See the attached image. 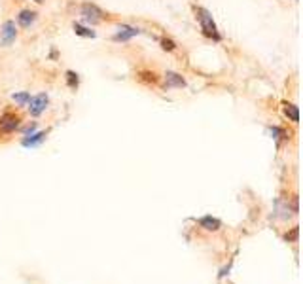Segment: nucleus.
<instances>
[{
    "mask_svg": "<svg viewBox=\"0 0 303 284\" xmlns=\"http://www.w3.org/2000/svg\"><path fill=\"white\" fill-rule=\"evenodd\" d=\"M17 38V27L13 21H6L0 29V44L2 46H12Z\"/></svg>",
    "mask_w": 303,
    "mask_h": 284,
    "instance_id": "5",
    "label": "nucleus"
},
{
    "mask_svg": "<svg viewBox=\"0 0 303 284\" xmlns=\"http://www.w3.org/2000/svg\"><path fill=\"white\" fill-rule=\"evenodd\" d=\"M34 131H36V122H33V124L27 125V129H25L23 133H25V136H29V135H33Z\"/></svg>",
    "mask_w": 303,
    "mask_h": 284,
    "instance_id": "18",
    "label": "nucleus"
},
{
    "mask_svg": "<svg viewBox=\"0 0 303 284\" xmlns=\"http://www.w3.org/2000/svg\"><path fill=\"white\" fill-rule=\"evenodd\" d=\"M13 100H15L19 106H27V104H29V100H31V93H29V91L15 93V95H13Z\"/></svg>",
    "mask_w": 303,
    "mask_h": 284,
    "instance_id": "15",
    "label": "nucleus"
},
{
    "mask_svg": "<svg viewBox=\"0 0 303 284\" xmlns=\"http://www.w3.org/2000/svg\"><path fill=\"white\" fill-rule=\"evenodd\" d=\"M44 138H46V133H44V131H42V133H36V135L33 133V135H29L23 138V146H27V148H29V146H36V144H40Z\"/></svg>",
    "mask_w": 303,
    "mask_h": 284,
    "instance_id": "10",
    "label": "nucleus"
},
{
    "mask_svg": "<svg viewBox=\"0 0 303 284\" xmlns=\"http://www.w3.org/2000/svg\"><path fill=\"white\" fill-rule=\"evenodd\" d=\"M36 17L38 13L34 10H21L19 15H17V23L23 27V29H29V27L36 21Z\"/></svg>",
    "mask_w": 303,
    "mask_h": 284,
    "instance_id": "8",
    "label": "nucleus"
},
{
    "mask_svg": "<svg viewBox=\"0 0 303 284\" xmlns=\"http://www.w3.org/2000/svg\"><path fill=\"white\" fill-rule=\"evenodd\" d=\"M269 131H271V135H273V138H275L277 142H279L280 138H282V140H286V138H288V133H286L284 129L277 127V125H275V127H269Z\"/></svg>",
    "mask_w": 303,
    "mask_h": 284,
    "instance_id": "16",
    "label": "nucleus"
},
{
    "mask_svg": "<svg viewBox=\"0 0 303 284\" xmlns=\"http://www.w3.org/2000/svg\"><path fill=\"white\" fill-rule=\"evenodd\" d=\"M138 34H140V29L131 27V25H121L120 29H118V32L114 34V42H127V40L138 36Z\"/></svg>",
    "mask_w": 303,
    "mask_h": 284,
    "instance_id": "6",
    "label": "nucleus"
},
{
    "mask_svg": "<svg viewBox=\"0 0 303 284\" xmlns=\"http://www.w3.org/2000/svg\"><path fill=\"white\" fill-rule=\"evenodd\" d=\"M49 104V97L46 95V93H38V95H34V97H31V100H29V112H31V116H34V118H38V116H42L44 112H46V108H48Z\"/></svg>",
    "mask_w": 303,
    "mask_h": 284,
    "instance_id": "4",
    "label": "nucleus"
},
{
    "mask_svg": "<svg viewBox=\"0 0 303 284\" xmlns=\"http://www.w3.org/2000/svg\"><path fill=\"white\" fill-rule=\"evenodd\" d=\"M165 89H182V87H186V80H184V76L178 74V72H172L169 70L167 74H165V84H163Z\"/></svg>",
    "mask_w": 303,
    "mask_h": 284,
    "instance_id": "7",
    "label": "nucleus"
},
{
    "mask_svg": "<svg viewBox=\"0 0 303 284\" xmlns=\"http://www.w3.org/2000/svg\"><path fill=\"white\" fill-rule=\"evenodd\" d=\"M74 32L78 34V36H84V38H95L97 34H95V31H91V29H87V27L80 25V23H74L72 25Z\"/></svg>",
    "mask_w": 303,
    "mask_h": 284,
    "instance_id": "11",
    "label": "nucleus"
},
{
    "mask_svg": "<svg viewBox=\"0 0 303 284\" xmlns=\"http://www.w3.org/2000/svg\"><path fill=\"white\" fill-rule=\"evenodd\" d=\"M80 15H82V19L87 25H97L104 19V12L93 2H84L82 8H80Z\"/></svg>",
    "mask_w": 303,
    "mask_h": 284,
    "instance_id": "2",
    "label": "nucleus"
},
{
    "mask_svg": "<svg viewBox=\"0 0 303 284\" xmlns=\"http://www.w3.org/2000/svg\"><path fill=\"white\" fill-rule=\"evenodd\" d=\"M19 125H21V118L15 112H4L0 116V133L2 135H10L15 129H19Z\"/></svg>",
    "mask_w": 303,
    "mask_h": 284,
    "instance_id": "3",
    "label": "nucleus"
},
{
    "mask_svg": "<svg viewBox=\"0 0 303 284\" xmlns=\"http://www.w3.org/2000/svg\"><path fill=\"white\" fill-rule=\"evenodd\" d=\"M199 225L206 229V231H218L220 227H222V222H220L218 218H212V216H205V218H201L199 220Z\"/></svg>",
    "mask_w": 303,
    "mask_h": 284,
    "instance_id": "9",
    "label": "nucleus"
},
{
    "mask_svg": "<svg viewBox=\"0 0 303 284\" xmlns=\"http://www.w3.org/2000/svg\"><path fill=\"white\" fill-rule=\"evenodd\" d=\"M288 239H292V241H296V239H298V227H294L290 235L286 233V241H288Z\"/></svg>",
    "mask_w": 303,
    "mask_h": 284,
    "instance_id": "19",
    "label": "nucleus"
},
{
    "mask_svg": "<svg viewBox=\"0 0 303 284\" xmlns=\"http://www.w3.org/2000/svg\"><path fill=\"white\" fill-rule=\"evenodd\" d=\"M138 80L144 82V84H158V74L156 72H150V70H140L138 72Z\"/></svg>",
    "mask_w": 303,
    "mask_h": 284,
    "instance_id": "14",
    "label": "nucleus"
},
{
    "mask_svg": "<svg viewBox=\"0 0 303 284\" xmlns=\"http://www.w3.org/2000/svg\"><path fill=\"white\" fill-rule=\"evenodd\" d=\"M194 10H195V19L199 21L203 34H205L206 38H210V40H214V42H220V40H222V34L218 32V27L214 23L210 12H208L206 8H203V6H195Z\"/></svg>",
    "mask_w": 303,
    "mask_h": 284,
    "instance_id": "1",
    "label": "nucleus"
},
{
    "mask_svg": "<svg viewBox=\"0 0 303 284\" xmlns=\"http://www.w3.org/2000/svg\"><path fill=\"white\" fill-rule=\"evenodd\" d=\"M284 114L290 118V122H294V124H298L300 122V110H298V106L296 104H284Z\"/></svg>",
    "mask_w": 303,
    "mask_h": 284,
    "instance_id": "12",
    "label": "nucleus"
},
{
    "mask_svg": "<svg viewBox=\"0 0 303 284\" xmlns=\"http://www.w3.org/2000/svg\"><path fill=\"white\" fill-rule=\"evenodd\" d=\"M65 80H67V86L70 87V89H78V86H80V76L76 74L74 70H67Z\"/></svg>",
    "mask_w": 303,
    "mask_h": 284,
    "instance_id": "13",
    "label": "nucleus"
},
{
    "mask_svg": "<svg viewBox=\"0 0 303 284\" xmlns=\"http://www.w3.org/2000/svg\"><path fill=\"white\" fill-rule=\"evenodd\" d=\"M34 2H38V4H42V2H44V0H34Z\"/></svg>",
    "mask_w": 303,
    "mask_h": 284,
    "instance_id": "20",
    "label": "nucleus"
},
{
    "mask_svg": "<svg viewBox=\"0 0 303 284\" xmlns=\"http://www.w3.org/2000/svg\"><path fill=\"white\" fill-rule=\"evenodd\" d=\"M159 44H161V50L163 51H174L176 50V42H174V40H172V38H161V42H159Z\"/></svg>",
    "mask_w": 303,
    "mask_h": 284,
    "instance_id": "17",
    "label": "nucleus"
}]
</instances>
